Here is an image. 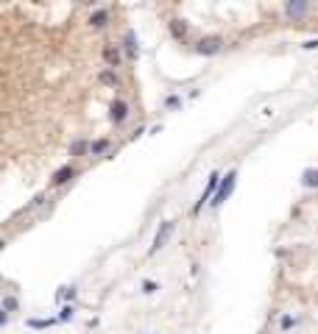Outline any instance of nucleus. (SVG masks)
Masks as SVG:
<instances>
[{"label":"nucleus","instance_id":"11","mask_svg":"<svg viewBox=\"0 0 318 334\" xmlns=\"http://www.w3.org/2000/svg\"><path fill=\"white\" fill-rule=\"evenodd\" d=\"M106 23H109V9H95L89 14V26L92 28H103Z\"/></svg>","mask_w":318,"mask_h":334},{"label":"nucleus","instance_id":"19","mask_svg":"<svg viewBox=\"0 0 318 334\" xmlns=\"http://www.w3.org/2000/svg\"><path fill=\"white\" fill-rule=\"evenodd\" d=\"M61 320V323H67V320H73V317H76V307H73V304H64V307L59 309V315H56Z\"/></svg>","mask_w":318,"mask_h":334},{"label":"nucleus","instance_id":"23","mask_svg":"<svg viewBox=\"0 0 318 334\" xmlns=\"http://www.w3.org/2000/svg\"><path fill=\"white\" fill-rule=\"evenodd\" d=\"M301 48H304V51H316V48H318V39H307Z\"/></svg>","mask_w":318,"mask_h":334},{"label":"nucleus","instance_id":"14","mask_svg":"<svg viewBox=\"0 0 318 334\" xmlns=\"http://www.w3.org/2000/svg\"><path fill=\"white\" fill-rule=\"evenodd\" d=\"M56 298H59L61 307H64L67 301L73 304V301H76V287H73V284H70V287H67V284H64V287H59V295H56Z\"/></svg>","mask_w":318,"mask_h":334},{"label":"nucleus","instance_id":"2","mask_svg":"<svg viewBox=\"0 0 318 334\" xmlns=\"http://www.w3.org/2000/svg\"><path fill=\"white\" fill-rule=\"evenodd\" d=\"M234 184H237V167H232V170L224 176V181H221V187H218L215 198H212V209H218V206H224L226 201H229V195L234 192Z\"/></svg>","mask_w":318,"mask_h":334},{"label":"nucleus","instance_id":"9","mask_svg":"<svg viewBox=\"0 0 318 334\" xmlns=\"http://www.w3.org/2000/svg\"><path fill=\"white\" fill-rule=\"evenodd\" d=\"M307 11H310V3H304V0H288L285 3V14H290V17H301Z\"/></svg>","mask_w":318,"mask_h":334},{"label":"nucleus","instance_id":"13","mask_svg":"<svg viewBox=\"0 0 318 334\" xmlns=\"http://www.w3.org/2000/svg\"><path fill=\"white\" fill-rule=\"evenodd\" d=\"M53 323H61V320L59 317H31V320H28L31 329H51Z\"/></svg>","mask_w":318,"mask_h":334},{"label":"nucleus","instance_id":"22","mask_svg":"<svg viewBox=\"0 0 318 334\" xmlns=\"http://www.w3.org/2000/svg\"><path fill=\"white\" fill-rule=\"evenodd\" d=\"M101 81H103V84H109V86H117V84H120L117 73H112V70H103V73H101Z\"/></svg>","mask_w":318,"mask_h":334},{"label":"nucleus","instance_id":"6","mask_svg":"<svg viewBox=\"0 0 318 334\" xmlns=\"http://www.w3.org/2000/svg\"><path fill=\"white\" fill-rule=\"evenodd\" d=\"M120 48H123V53H126V59H129V61H137V56H140V45H137V34H134V28H126Z\"/></svg>","mask_w":318,"mask_h":334},{"label":"nucleus","instance_id":"20","mask_svg":"<svg viewBox=\"0 0 318 334\" xmlns=\"http://www.w3.org/2000/svg\"><path fill=\"white\" fill-rule=\"evenodd\" d=\"M140 290L145 292V295H154V292L159 290V282H154V279H143V284H140Z\"/></svg>","mask_w":318,"mask_h":334},{"label":"nucleus","instance_id":"16","mask_svg":"<svg viewBox=\"0 0 318 334\" xmlns=\"http://www.w3.org/2000/svg\"><path fill=\"white\" fill-rule=\"evenodd\" d=\"M171 31L176 39H184L187 36V26H184V20H171Z\"/></svg>","mask_w":318,"mask_h":334},{"label":"nucleus","instance_id":"12","mask_svg":"<svg viewBox=\"0 0 318 334\" xmlns=\"http://www.w3.org/2000/svg\"><path fill=\"white\" fill-rule=\"evenodd\" d=\"M103 59H106V64H109V67H117V64H120V45H115V48H106V51H103Z\"/></svg>","mask_w":318,"mask_h":334},{"label":"nucleus","instance_id":"4","mask_svg":"<svg viewBox=\"0 0 318 334\" xmlns=\"http://www.w3.org/2000/svg\"><path fill=\"white\" fill-rule=\"evenodd\" d=\"M173 229H176V220H162L159 223V229H156V234H154V242H151V248H148L151 257H154L159 248H165V242H168V237L173 234Z\"/></svg>","mask_w":318,"mask_h":334},{"label":"nucleus","instance_id":"8","mask_svg":"<svg viewBox=\"0 0 318 334\" xmlns=\"http://www.w3.org/2000/svg\"><path fill=\"white\" fill-rule=\"evenodd\" d=\"M70 179H76V167H73V164H61L59 170L51 176V187H61V184H67Z\"/></svg>","mask_w":318,"mask_h":334},{"label":"nucleus","instance_id":"3","mask_svg":"<svg viewBox=\"0 0 318 334\" xmlns=\"http://www.w3.org/2000/svg\"><path fill=\"white\" fill-rule=\"evenodd\" d=\"M224 36H201V39H198L196 42V53L198 56H218V53L224 51Z\"/></svg>","mask_w":318,"mask_h":334},{"label":"nucleus","instance_id":"15","mask_svg":"<svg viewBox=\"0 0 318 334\" xmlns=\"http://www.w3.org/2000/svg\"><path fill=\"white\" fill-rule=\"evenodd\" d=\"M89 154V142L87 139H73L70 142V156H84Z\"/></svg>","mask_w":318,"mask_h":334},{"label":"nucleus","instance_id":"21","mask_svg":"<svg viewBox=\"0 0 318 334\" xmlns=\"http://www.w3.org/2000/svg\"><path fill=\"white\" fill-rule=\"evenodd\" d=\"M296 323H299V320H296L293 315H282V317H279V332H290Z\"/></svg>","mask_w":318,"mask_h":334},{"label":"nucleus","instance_id":"7","mask_svg":"<svg viewBox=\"0 0 318 334\" xmlns=\"http://www.w3.org/2000/svg\"><path fill=\"white\" fill-rule=\"evenodd\" d=\"M20 309V301H17V295H3V304H0V323H9V317H11V312H17Z\"/></svg>","mask_w":318,"mask_h":334},{"label":"nucleus","instance_id":"5","mask_svg":"<svg viewBox=\"0 0 318 334\" xmlns=\"http://www.w3.org/2000/svg\"><path fill=\"white\" fill-rule=\"evenodd\" d=\"M109 120H112L115 126H123V123L129 120V103L120 101V98H115V101L109 103Z\"/></svg>","mask_w":318,"mask_h":334},{"label":"nucleus","instance_id":"10","mask_svg":"<svg viewBox=\"0 0 318 334\" xmlns=\"http://www.w3.org/2000/svg\"><path fill=\"white\" fill-rule=\"evenodd\" d=\"M301 187L318 189V167H304V170H301Z\"/></svg>","mask_w":318,"mask_h":334},{"label":"nucleus","instance_id":"17","mask_svg":"<svg viewBox=\"0 0 318 334\" xmlns=\"http://www.w3.org/2000/svg\"><path fill=\"white\" fill-rule=\"evenodd\" d=\"M181 103H184V98H181V95H168V98H165V109L168 111H176V109H181Z\"/></svg>","mask_w":318,"mask_h":334},{"label":"nucleus","instance_id":"1","mask_svg":"<svg viewBox=\"0 0 318 334\" xmlns=\"http://www.w3.org/2000/svg\"><path fill=\"white\" fill-rule=\"evenodd\" d=\"M221 181H224L221 170H212V173H209V179H206V187L201 189V195H198L196 206H193V214H198V212H201V209H204V204H212V198H215L218 187H221Z\"/></svg>","mask_w":318,"mask_h":334},{"label":"nucleus","instance_id":"18","mask_svg":"<svg viewBox=\"0 0 318 334\" xmlns=\"http://www.w3.org/2000/svg\"><path fill=\"white\" fill-rule=\"evenodd\" d=\"M106 148H109V139H106V137H103V139H95V142H89V154H92V156H101Z\"/></svg>","mask_w":318,"mask_h":334}]
</instances>
